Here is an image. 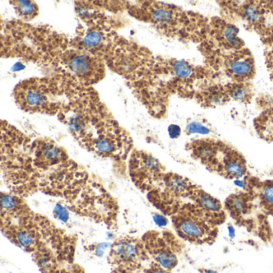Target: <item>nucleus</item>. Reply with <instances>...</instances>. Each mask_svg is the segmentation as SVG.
<instances>
[{"mask_svg": "<svg viewBox=\"0 0 273 273\" xmlns=\"http://www.w3.org/2000/svg\"><path fill=\"white\" fill-rule=\"evenodd\" d=\"M1 142V168L8 192L24 199L37 193L56 197L78 216L117 229L118 200L57 143L33 140L8 124H3Z\"/></svg>", "mask_w": 273, "mask_h": 273, "instance_id": "1", "label": "nucleus"}, {"mask_svg": "<svg viewBox=\"0 0 273 273\" xmlns=\"http://www.w3.org/2000/svg\"><path fill=\"white\" fill-rule=\"evenodd\" d=\"M0 200L3 235L30 254L41 273H86L75 259L78 239L75 235L35 212L26 199L3 192Z\"/></svg>", "mask_w": 273, "mask_h": 273, "instance_id": "2", "label": "nucleus"}, {"mask_svg": "<svg viewBox=\"0 0 273 273\" xmlns=\"http://www.w3.org/2000/svg\"><path fill=\"white\" fill-rule=\"evenodd\" d=\"M176 235L196 245L212 244L218 236V224L193 201L180 206L170 216Z\"/></svg>", "mask_w": 273, "mask_h": 273, "instance_id": "3", "label": "nucleus"}, {"mask_svg": "<svg viewBox=\"0 0 273 273\" xmlns=\"http://www.w3.org/2000/svg\"><path fill=\"white\" fill-rule=\"evenodd\" d=\"M222 4L227 14L238 19L249 30L257 33L264 43L273 46V2L245 1Z\"/></svg>", "mask_w": 273, "mask_h": 273, "instance_id": "4", "label": "nucleus"}, {"mask_svg": "<svg viewBox=\"0 0 273 273\" xmlns=\"http://www.w3.org/2000/svg\"><path fill=\"white\" fill-rule=\"evenodd\" d=\"M111 273H145L152 263L141 237L123 236L111 244L107 255Z\"/></svg>", "mask_w": 273, "mask_h": 273, "instance_id": "5", "label": "nucleus"}, {"mask_svg": "<svg viewBox=\"0 0 273 273\" xmlns=\"http://www.w3.org/2000/svg\"><path fill=\"white\" fill-rule=\"evenodd\" d=\"M151 261L172 271L178 265L179 258L185 248L184 240L170 231L151 230L141 236Z\"/></svg>", "mask_w": 273, "mask_h": 273, "instance_id": "6", "label": "nucleus"}, {"mask_svg": "<svg viewBox=\"0 0 273 273\" xmlns=\"http://www.w3.org/2000/svg\"><path fill=\"white\" fill-rule=\"evenodd\" d=\"M166 169L153 155L134 151L129 159V175L132 182L147 194L161 182Z\"/></svg>", "mask_w": 273, "mask_h": 273, "instance_id": "7", "label": "nucleus"}, {"mask_svg": "<svg viewBox=\"0 0 273 273\" xmlns=\"http://www.w3.org/2000/svg\"><path fill=\"white\" fill-rule=\"evenodd\" d=\"M239 28L227 20L215 17L208 22L205 39L206 48L213 54H226L245 48L244 42L239 37Z\"/></svg>", "mask_w": 273, "mask_h": 273, "instance_id": "8", "label": "nucleus"}, {"mask_svg": "<svg viewBox=\"0 0 273 273\" xmlns=\"http://www.w3.org/2000/svg\"><path fill=\"white\" fill-rule=\"evenodd\" d=\"M214 64L221 67L225 75L236 83L250 82L255 75V60L247 48L226 54H215Z\"/></svg>", "mask_w": 273, "mask_h": 273, "instance_id": "9", "label": "nucleus"}, {"mask_svg": "<svg viewBox=\"0 0 273 273\" xmlns=\"http://www.w3.org/2000/svg\"><path fill=\"white\" fill-rule=\"evenodd\" d=\"M225 143L214 139H200L187 145V150L195 160L215 173Z\"/></svg>", "mask_w": 273, "mask_h": 273, "instance_id": "10", "label": "nucleus"}, {"mask_svg": "<svg viewBox=\"0 0 273 273\" xmlns=\"http://www.w3.org/2000/svg\"><path fill=\"white\" fill-rule=\"evenodd\" d=\"M247 161L241 153L225 144L215 173L228 180H239L247 174Z\"/></svg>", "mask_w": 273, "mask_h": 273, "instance_id": "11", "label": "nucleus"}, {"mask_svg": "<svg viewBox=\"0 0 273 273\" xmlns=\"http://www.w3.org/2000/svg\"><path fill=\"white\" fill-rule=\"evenodd\" d=\"M192 201L218 225L225 220V212L220 200L201 189L200 187L197 188L192 196Z\"/></svg>", "mask_w": 273, "mask_h": 273, "instance_id": "12", "label": "nucleus"}, {"mask_svg": "<svg viewBox=\"0 0 273 273\" xmlns=\"http://www.w3.org/2000/svg\"><path fill=\"white\" fill-rule=\"evenodd\" d=\"M251 194L240 192L239 194L230 196L226 200V208L231 216L236 220H240L249 213L251 207Z\"/></svg>", "mask_w": 273, "mask_h": 273, "instance_id": "13", "label": "nucleus"}, {"mask_svg": "<svg viewBox=\"0 0 273 273\" xmlns=\"http://www.w3.org/2000/svg\"><path fill=\"white\" fill-rule=\"evenodd\" d=\"M226 94L230 100L239 103H249L253 98V87L250 82L228 83L224 86Z\"/></svg>", "mask_w": 273, "mask_h": 273, "instance_id": "14", "label": "nucleus"}, {"mask_svg": "<svg viewBox=\"0 0 273 273\" xmlns=\"http://www.w3.org/2000/svg\"><path fill=\"white\" fill-rule=\"evenodd\" d=\"M254 127L262 140L273 142V107H266L254 119Z\"/></svg>", "mask_w": 273, "mask_h": 273, "instance_id": "15", "label": "nucleus"}, {"mask_svg": "<svg viewBox=\"0 0 273 273\" xmlns=\"http://www.w3.org/2000/svg\"><path fill=\"white\" fill-rule=\"evenodd\" d=\"M259 195V204L267 213L273 215V180L254 184Z\"/></svg>", "mask_w": 273, "mask_h": 273, "instance_id": "16", "label": "nucleus"}, {"mask_svg": "<svg viewBox=\"0 0 273 273\" xmlns=\"http://www.w3.org/2000/svg\"><path fill=\"white\" fill-rule=\"evenodd\" d=\"M68 66L70 69L73 71L75 75L79 76H87L90 75V70L92 68L93 61L89 56L83 55H73L69 57Z\"/></svg>", "mask_w": 273, "mask_h": 273, "instance_id": "17", "label": "nucleus"}, {"mask_svg": "<svg viewBox=\"0 0 273 273\" xmlns=\"http://www.w3.org/2000/svg\"><path fill=\"white\" fill-rule=\"evenodd\" d=\"M15 4L16 12L24 20H31L37 15L38 8L36 4L30 1H18Z\"/></svg>", "mask_w": 273, "mask_h": 273, "instance_id": "18", "label": "nucleus"}, {"mask_svg": "<svg viewBox=\"0 0 273 273\" xmlns=\"http://www.w3.org/2000/svg\"><path fill=\"white\" fill-rule=\"evenodd\" d=\"M102 41V36L99 34V32H92L87 35L84 40L83 43L85 45H87L88 48H92L97 47L100 44V42Z\"/></svg>", "mask_w": 273, "mask_h": 273, "instance_id": "19", "label": "nucleus"}, {"mask_svg": "<svg viewBox=\"0 0 273 273\" xmlns=\"http://www.w3.org/2000/svg\"><path fill=\"white\" fill-rule=\"evenodd\" d=\"M186 131L188 134H194V133L208 134L210 132V129L204 126V125L201 124V123L194 122V123L188 125Z\"/></svg>", "mask_w": 273, "mask_h": 273, "instance_id": "20", "label": "nucleus"}, {"mask_svg": "<svg viewBox=\"0 0 273 273\" xmlns=\"http://www.w3.org/2000/svg\"><path fill=\"white\" fill-rule=\"evenodd\" d=\"M145 273H172V271L165 269L164 267L159 265L157 263L152 262L149 264V267H147Z\"/></svg>", "mask_w": 273, "mask_h": 273, "instance_id": "21", "label": "nucleus"}, {"mask_svg": "<svg viewBox=\"0 0 273 273\" xmlns=\"http://www.w3.org/2000/svg\"><path fill=\"white\" fill-rule=\"evenodd\" d=\"M169 133L171 138H178L180 135V133H181V129L179 127L178 125L172 124L169 126Z\"/></svg>", "mask_w": 273, "mask_h": 273, "instance_id": "22", "label": "nucleus"}, {"mask_svg": "<svg viewBox=\"0 0 273 273\" xmlns=\"http://www.w3.org/2000/svg\"><path fill=\"white\" fill-rule=\"evenodd\" d=\"M266 57H267V68H268L270 74H271L273 79V49L267 52Z\"/></svg>", "mask_w": 273, "mask_h": 273, "instance_id": "23", "label": "nucleus"}, {"mask_svg": "<svg viewBox=\"0 0 273 273\" xmlns=\"http://www.w3.org/2000/svg\"><path fill=\"white\" fill-rule=\"evenodd\" d=\"M199 271H200V273H218L216 270L210 269V268H204V267L199 268Z\"/></svg>", "mask_w": 273, "mask_h": 273, "instance_id": "24", "label": "nucleus"}]
</instances>
